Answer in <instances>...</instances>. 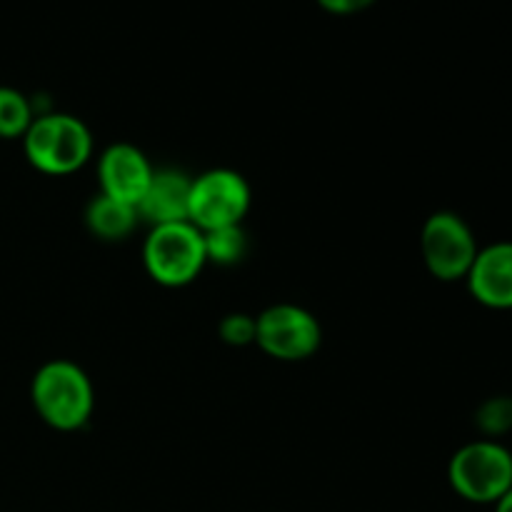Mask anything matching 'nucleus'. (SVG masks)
I'll return each instance as SVG.
<instances>
[{
	"mask_svg": "<svg viewBox=\"0 0 512 512\" xmlns=\"http://www.w3.org/2000/svg\"><path fill=\"white\" fill-rule=\"evenodd\" d=\"M220 340L233 348H245L255 343V318L248 313H230L218 325Z\"/></svg>",
	"mask_w": 512,
	"mask_h": 512,
	"instance_id": "15",
	"label": "nucleus"
},
{
	"mask_svg": "<svg viewBox=\"0 0 512 512\" xmlns=\"http://www.w3.org/2000/svg\"><path fill=\"white\" fill-rule=\"evenodd\" d=\"M465 283L485 308L512 310V240L480 248Z\"/></svg>",
	"mask_w": 512,
	"mask_h": 512,
	"instance_id": "9",
	"label": "nucleus"
},
{
	"mask_svg": "<svg viewBox=\"0 0 512 512\" xmlns=\"http://www.w3.org/2000/svg\"><path fill=\"white\" fill-rule=\"evenodd\" d=\"M138 210L128 203L108 198V195L98 193L85 208V225H88L90 235L105 243H115V240H125L138 225Z\"/></svg>",
	"mask_w": 512,
	"mask_h": 512,
	"instance_id": "11",
	"label": "nucleus"
},
{
	"mask_svg": "<svg viewBox=\"0 0 512 512\" xmlns=\"http://www.w3.org/2000/svg\"><path fill=\"white\" fill-rule=\"evenodd\" d=\"M320 8H325L333 15H353L360 13V10L370 8L375 0H318Z\"/></svg>",
	"mask_w": 512,
	"mask_h": 512,
	"instance_id": "16",
	"label": "nucleus"
},
{
	"mask_svg": "<svg viewBox=\"0 0 512 512\" xmlns=\"http://www.w3.org/2000/svg\"><path fill=\"white\" fill-rule=\"evenodd\" d=\"M448 480L450 488L468 503L495 505L512 488L510 450L498 440H473L455 450Z\"/></svg>",
	"mask_w": 512,
	"mask_h": 512,
	"instance_id": "4",
	"label": "nucleus"
},
{
	"mask_svg": "<svg viewBox=\"0 0 512 512\" xmlns=\"http://www.w3.org/2000/svg\"><path fill=\"white\" fill-rule=\"evenodd\" d=\"M323 330L310 310L295 303H278L255 318V345L283 363H300L318 353Z\"/></svg>",
	"mask_w": 512,
	"mask_h": 512,
	"instance_id": "7",
	"label": "nucleus"
},
{
	"mask_svg": "<svg viewBox=\"0 0 512 512\" xmlns=\"http://www.w3.org/2000/svg\"><path fill=\"white\" fill-rule=\"evenodd\" d=\"M475 428L488 440H498L512 430V398L510 395H495V398L480 403L475 410Z\"/></svg>",
	"mask_w": 512,
	"mask_h": 512,
	"instance_id": "14",
	"label": "nucleus"
},
{
	"mask_svg": "<svg viewBox=\"0 0 512 512\" xmlns=\"http://www.w3.org/2000/svg\"><path fill=\"white\" fill-rule=\"evenodd\" d=\"M510 458H512V450H510Z\"/></svg>",
	"mask_w": 512,
	"mask_h": 512,
	"instance_id": "18",
	"label": "nucleus"
},
{
	"mask_svg": "<svg viewBox=\"0 0 512 512\" xmlns=\"http://www.w3.org/2000/svg\"><path fill=\"white\" fill-rule=\"evenodd\" d=\"M35 115L38 113H35L33 103L20 90L0 85V138H23Z\"/></svg>",
	"mask_w": 512,
	"mask_h": 512,
	"instance_id": "12",
	"label": "nucleus"
},
{
	"mask_svg": "<svg viewBox=\"0 0 512 512\" xmlns=\"http://www.w3.org/2000/svg\"><path fill=\"white\" fill-rule=\"evenodd\" d=\"M30 400L45 425L60 433H73L93 418L95 390L80 365L70 360H50L33 375Z\"/></svg>",
	"mask_w": 512,
	"mask_h": 512,
	"instance_id": "1",
	"label": "nucleus"
},
{
	"mask_svg": "<svg viewBox=\"0 0 512 512\" xmlns=\"http://www.w3.org/2000/svg\"><path fill=\"white\" fill-rule=\"evenodd\" d=\"M205 235V255H208V263L223 265H238L240 260L248 255V235H245L243 225H233V228H220L213 233Z\"/></svg>",
	"mask_w": 512,
	"mask_h": 512,
	"instance_id": "13",
	"label": "nucleus"
},
{
	"mask_svg": "<svg viewBox=\"0 0 512 512\" xmlns=\"http://www.w3.org/2000/svg\"><path fill=\"white\" fill-rule=\"evenodd\" d=\"M153 173L155 168L145 158L143 150L130 143L108 145L98 158L100 193L133 205V208H138Z\"/></svg>",
	"mask_w": 512,
	"mask_h": 512,
	"instance_id": "8",
	"label": "nucleus"
},
{
	"mask_svg": "<svg viewBox=\"0 0 512 512\" xmlns=\"http://www.w3.org/2000/svg\"><path fill=\"white\" fill-rule=\"evenodd\" d=\"M250 203H253V193H250L248 180L238 170H205L198 178H193L188 220L200 233L233 228V225H243Z\"/></svg>",
	"mask_w": 512,
	"mask_h": 512,
	"instance_id": "5",
	"label": "nucleus"
},
{
	"mask_svg": "<svg viewBox=\"0 0 512 512\" xmlns=\"http://www.w3.org/2000/svg\"><path fill=\"white\" fill-rule=\"evenodd\" d=\"M143 265L163 288H185L208 265L205 235L190 220L153 225L143 243Z\"/></svg>",
	"mask_w": 512,
	"mask_h": 512,
	"instance_id": "3",
	"label": "nucleus"
},
{
	"mask_svg": "<svg viewBox=\"0 0 512 512\" xmlns=\"http://www.w3.org/2000/svg\"><path fill=\"white\" fill-rule=\"evenodd\" d=\"M495 512H512V488L495 503Z\"/></svg>",
	"mask_w": 512,
	"mask_h": 512,
	"instance_id": "17",
	"label": "nucleus"
},
{
	"mask_svg": "<svg viewBox=\"0 0 512 512\" xmlns=\"http://www.w3.org/2000/svg\"><path fill=\"white\" fill-rule=\"evenodd\" d=\"M28 163L45 175L78 173L93 158V133L70 113H38L23 135Z\"/></svg>",
	"mask_w": 512,
	"mask_h": 512,
	"instance_id": "2",
	"label": "nucleus"
},
{
	"mask_svg": "<svg viewBox=\"0 0 512 512\" xmlns=\"http://www.w3.org/2000/svg\"><path fill=\"white\" fill-rule=\"evenodd\" d=\"M478 250L473 228L453 210L433 213L420 230V253L425 268L443 283H458L468 278Z\"/></svg>",
	"mask_w": 512,
	"mask_h": 512,
	"instance_id": "6",
	"label": "nucleus"
},
{
	"mask_svg": "<svg viewBox=\"0 0 512 512\" xmlns=\"http://www.w3.org/2000/svg\"><path fill=\"white\" fill-rule=\"evenodd\" d=\"M190 188H193V178L185 175L183 170H155L153 178H150L148 190H145L138 208H135L138 210V218L148 220L150 228H153V225H168L188 220Z\"/></svg>",
	"mask_w": 512,
	"mask_h": 512,
	"instance_id": "10",
	"label": "nucleus"
}]
</instances>
